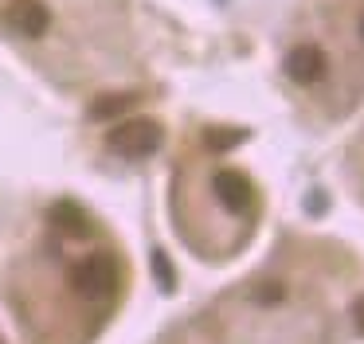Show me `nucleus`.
Returning a JSON list of instances; mask_svg holds the SVG:
<instances>
[{"label": "nucleus", "mask_w": 364, "mask_h": 344, "mask_svg": "<svg viewBox=\"0 0 364 344\" xmlns=\"http://www.w3.org/2000/svg\"><path fill=\"white\" fill-rule=\"evenodd\" d=\"M134 106H137V94H106V98H98L95 106H90V117H95V122H118V117Z\"/></svg>", "instance_id": "obj_7"}, {"label": "nucleus", "mask_w": 364, "mask_h": 344, "mask_svg": "<svg viewBox=\"0 0 364 344\" xmlns=\"http://www.w3.org/2000/svg\"><path fill=\"white\" fill-rule=\"evenodd\" d=\"M239 141H247V129H223V125H212V129L204 133V145L212 149V153H228V149H235Z\"/></svg>", "instance_id": "obj_8"}, {"label": "nucleus", "mask_w": 364, "mask_h": 344, "mask_svg": "<svg viewBox=\"0 0 364 344\" xmlns=\"http://www.w3.org/2000/svg\"><path fill=\"white\" fill-rule=\"evenodd\" d=\"M4 20H9V28H16L20 36H43L51 23V12L43 0H12L9 12H4Z\"/></svg>", "instance_id": "obj_4"}, {"label": "nucleus", "mask_w": 364, "mask_h": 344, "mask_svg": "<svg viewBox=\"0 0 364 344\" xmlns=\"http://www.w3.org/2000/svg\"><path fill=\"white\" fill-rule=\"evenodd\" d=\"M286 75L294 78V82H321L325 78V51L321 47H294L290 55H286Z\"/></svg>", "instance_id": "obj_5"}, {"label": "nucleus", "mask_w": 364, "mask_h": 344, "mask_svg": "<svg viewBox=\"0 0 364 344\" xmlns=\"http://www.w3.org/2000/svg\"><path fill=\"white\" fill-rule=\"evenodd\" d=\"M360 31H364V23H360Z\"/></svg>", "instance_id": "obj_11"}, {"label": "nucleus", "mask_w": 364, "mask_h": 344, "mask_svg": "<svg viewBox=\"0 0 364 344\" xmlns=\"http://www.w3.org/2000/svg\"><path fill=\"white\" fill-rule=\"evenodd\" d=\"M161 141H165V129H161V122H153V117H118V125L106 133V145L118 156H129V161L157 153Z\"/></svg>", "instance_id": "obj_1"}, {"label": "nucleus", "mask_w": 364, "mask_h": 344, "mask_svg": "<svg viewBox=\"0 0 364 344\" xmlns=\"http://www.w3.org/2000/svg\"><path fill=\"white\" fill-rule=\"evenodd\" d=\"M356 325L364 328V301H356Z\"/></svg>", "instance_id": "obj_10"}, {"label": "nucleus", "mask_w": 364, "mask_h": 344, "mask_svg": "<svg viewBox=\"0 0 364 344\" xmlns=\"http://www.w3.org/2000/svg\"><path fill=\"white\" fill-rule=\"evenodd\" d=\"M71 286H75V294L87 297V301H102V297H110L114 286H118V266H114L110 254H90L71 270Z\"/></svg>", "instance_id": "obj_2"}, {"label": "nucleus", "mask_w": 364, "mask_h": 344, "mask_svg": "<svg viewBox=\"0 0 364 344\" xmlns=\"http://www.w3.org/2000/svg\"><path fill=\"white\" fill-rule=\"evenodd\" d=\"M51 223H55L63 235H75V239L90 231V219H87V211H82L79 203H67V200L51 208Z\"/></svg>", "instance_id": "obj_6"}, {"label": "nucleus", "mask_w": 364, "mask_h": 344, "mask_svg": "<svg viewBox=\"0 0 364 344\" xmlns=\"http://www.w3.org/2000/svg\"><path fill=\"white\" fill-rule=\"evenodd\" d=\"M212 192H215V200H220L228 211H235V215H243V211L255 203V188H251V180H247L239 168H223V172H215Z\"/></svg>", "instance_id": "obj_3"}, {"label": "nucleus", "mask_w": 364, "mask_h": 344, "mask_svg": "<svg viewBox=\"0 0 364 344\" xmlns=\"http://www.w3.org/2000/svg\"><path fill=\"white\" fill-rule=\"evenodd\" d=\"M153 266H157V281H161V289H173V270H168V258L161 254H153Z\"/></svg>", "instance_id": "obj_9"}, {"label": "nucleus", "mask_w": 364, "mask_h": 344, "mask_svg": "<svg viewBox=\"0 0 364 344\" xmlns=\"http://www.w3.org/2000/svg\"><path fill=\"white\" fill-rule=\"evenodd\" d=\"M0 344H4V340H0Z\"/></svg>", "instance_id": "obj_12"}]
</instances>
